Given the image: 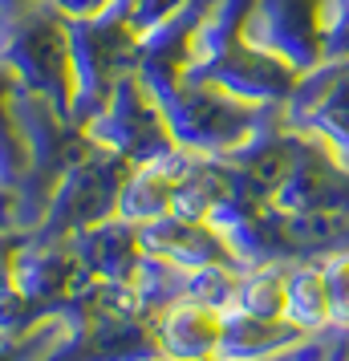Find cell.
Instances as JSON below:
<instances>
[{
  "label": "cell",
  "mask_w": 349,
  "mask_h": 361,
  "mask_svg": "<svg viewBox=\"0 0 349 361\" xmlns=\"http://www.w3.org/2000/svg\"><path fill=\"white\" fill-rule=\"evenodd\" d=\"M159 106L166 114L171 138L191 154H203V159L232 154L235 147H244L260 126H268L284 110V106L228 94V90L207 82H179Z\"/></svg>",
  "instance_id": "3"
},
{
  "label": "cell",
  "mask_w": 349,
  "mask_h": 361,
  "mask_svg": "<svg viewBox=\"0 0 349 361\" xmlns=\"http://www.w3.org/2000/svg\"><path fill=\"white\" fill-rule=\"evenodd\" d=\"M248 8L252 0H216V8L203 17L200 33L191 41L183 82H207L228 94H240V98L284 106L293 98L300 73L276 53L248 41V33H244Z\"/></svg>",
  "instance_id": "1"
},
{
  "label": "cell",
  "mask_w": 349,
  "mask_h": 361,
  "mask_svg": "<svg viewBox=\"0 0 349 361\" xmlns=\"http://www.w3.org/2000/svg\"><path fill=\"white\" fill-rule=\"evenodd\" d=\"M41 0H0V8H4V17H17V13H29V8H37ZM53 4V0H49Z\"/></svg>",
  "instance_id": "17"
},
{
  "label": "cell",
  "mask_w": 349,
  "mask_h": 361,
  "mask_svg": "<svg viewBox=\"0 0 349 361\" xmlns=\"http://www.w3.org/2000/svg\"><path fill=\"white\" fill-rule=\"evenodd\" d=\"M325 8L329 0H252L244 33L297 73H309L325 61Z\"/></svg>",
  "instance_id": "6"
},
{
  "label": "cell",
  "mask_w": 349,
  "mask_h": 361,
  "mask_svg": "<svg viewBox=\"0 0 349 361\" xmlns=\"http://www.w3.org/2000/svg\"><path fill=\"white\" fill-rule=\"evenodd\" d=\"M187 0H130V17H134V29L147 37L154 29H163L166 20L183 8Z\"/></svg>",
  "instance_id": "16"
},
{
  "label": "cell",
  "mask_w": 349,
  "mask_h": 361,
  "mask_svg": "<svg viewBox=\"0 0 349 361\" xmlns=\"http://www.w3.org/2000/svg\"><path fill=\"white\" fill-rule=\"evenodd\" d=\"M159 353L166 357H219V337H224V309L200 305V300H171L166 309L150 317Z\"/></svg>",
  "instance_id": "10"
},
{
  "label": "cell",
  "mask_w": 349,
  "mask_h": 361,
  "mask_svg": "<svg viewBox=\"0 0 349 361\" xmlns=\"http://www.w3.org/2000/svg\"><path fill=\"white\" fill-rule=\"evenodd\" d=\"M309 333L284 317H252L240 309H224V337L219 357H293Z\"/></svg>",
  "instance_id": "12"
},
{
  "label": "cell",
  "mask_w": 349,
  "mask_h": 361,
  "mask_svg": "<svg viewBox=\"0 0 349 361\" xmlns=\"http://www.w3.org/2000/svg\"><path fill=\"white\" fill-rule=\"evenodd\" d=\"M232 309L252 317H284V264H252L235 276Z\"/></svg>",
  "instance_id": "14"
},
{
  "label": "cell",
  "mask_w": 349,
  "mask_h": 361,
  "mask_svg": "<svg viewBox=\"0 0 349 361\" xmlns=\"http://www.w3.org/2000/svg\"><path fill=\"white\" fill-rule=\"evenodd\" d=\"M82 126L98 147L114 150V154L130 159V163H147L154 154L179 147L171 138V130H166V114L159 106V98L142 85L138 73H126L114 85L110 102L90 122H82Z\"/></svg>",
  "instance_id": "5"
},
{
  "label": "cell",
  "mask_w": 349,
  "mask_h": 361,
  "mask_svg": "<svg viewBox=\"0 0 349 361\" xmlns=\"http://www.w3.org/2000/svg\"><path fill=\"white\" fill-rule=\"evenodd\" d=\"M284 321L305 329L309 337L329 329V296H325L321 260L284 264Z\"/></svg>",
  "instance_id": "13"
},
{
  "label": "cell",
  "mask_w": 349,
  "mask_h": 361,
  "mask_svg": "<svg viewBox=\"0 0 349 361\" xmlns=\"http://www.w3.org/2000/svg\"><path fill=\"white\" fill-rule=\"evenodd\" d=\"M0 57L20 73V82L49 102L57 114L73 118V61H69V17L57 8H29L4 25Z\"/></svg>",
  "instance_id": "4"
},
{
  "label": "cell",
  "mask_w": 349,
  "mask_h": 361,
  "mask_svg": "<svg viewBox=\"0 0 349 361\" xmlns=\"http://www.w3.org/2000/svg\"><path fill=\"white\" fill-rule=\"evenodd\" d=\"M321 276H325V296H329V329L349 333V247L329 252L321 260Z\"/></svg>",
  "instance_id": "15"
},
{
  "label": "cell",
  "mask_w": 349,
  "mask_h": 361,
  "mask_svg": "<svg viewBox=\"0 0 349 361\" xmlns=\"http://www.w3.org/2000/svg\"><path fill=\"white\" fill-rule=\"evenodd\" d=\"M268 199L281 212H345L349 215V166L317 134L305 130L297 163L288 166V175L272 187Z\"/></svg>",
  "instance_id": "8"
},
{
  "label": "cell",
  "mask_w": 349,
  "mask_h": 361,
  "mask_svg": "<svg viewBox=\"0 0 349 361\" xmlns=\"http://www.w3.org/2000/svg\"><path fill=\"white\" fill-rule=\"evenodd\" d=\"M73 252L82 256L94 280H134L138 264H142V244H138V224L122 219V215H106L90 228L69 235Z\"/></svg>",
  "instance_id": "11"
},
{
  "label": "cell",
  "mask_w": 349,
  "mask_h": 361,
  "mask_svg": "<svg viewBox=\"0 0 349 361\" xmlns=\"http://www.w3.org/2000/svg\"><path fill=\"white\" fill-rule=\"evenodd\" d=\"M138 244L147 256L166 260L171 268H207V264H232L240 268L232 244L224 240V231L207 219H179V215H163L138 228Z\"/></svg>",
  "instance_id": "9"
},
{
  "label": "cell",
  "mask_w": 349,
  "mask_h": 361,
  "mask_svg": "<svg viewBox=\"0 0 349 361\" xmlns=\"http://www.w3.org/2000/svg\"><path fill=\"white\" fill-rule=\"evenodd\" d=\"M284 122L317 134L349 166V57L300 73L293 98L284 102Z\"/></svg>",
  "instance_id": "7"
},
{
  "label": "cell",
  "mask_w": 349,
  "mask_h": 361,
  "mask_svg": "<svg viewBox=\"0 0 349 361\" xmlns=\"http://www.w3.org/2000/svg\"><path fill=\"white\" fill-rule=\"evenodd\" d=\"M142 33L134 29L130 0H110L94 17L69 20L73 61V122L82 126L110 102L114 85L138 69Z\"/></svg>",
  "instance_id": "2"
}]
</instances>
